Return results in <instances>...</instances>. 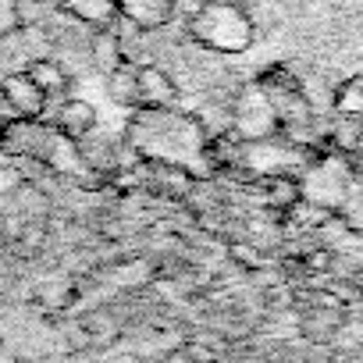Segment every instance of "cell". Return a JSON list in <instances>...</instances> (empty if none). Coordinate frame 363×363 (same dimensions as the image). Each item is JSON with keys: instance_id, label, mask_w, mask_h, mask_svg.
<instances>
[{"instance_id": "obj_3", "label": "cell", "mask_w": 363, "mask_h": 363, "mask_svg": "<svg viewBox=\"0 0 363 363\" xmlns=\"http://www.w3.org/2000/svg\"><path fill=\"white\" fill-rule=\"evenodd\" d=\"M228 132L242 143H264V139H274L281 132V121H278V114L260 86L239 89V96L232 104V128Z\"/></svg>"}, {"instance_id": "obj_7", "label": "cell", "mask_w": 363, "mask_h": 363, "mask_svg": "<svg viewBox=\"0 0 363 363\" xmlns=\"http://www.w3.org/2000/svg\"><path fill=\"white\" fill-rule=\"evenodd\" d=\"M135 82H139V107H174L178 104V82L160 65H139Z\"/></svg>"}, {"instance_id": "obj_11", "label": "cell", "mask_w": 363, "mask_h": 363, "mask_svg": "<svg viewBox=\"0 0 363 363\" xmlns=\"http://www.w3.org/2000/svg\"><path fill=\"white\" fill-rule=\"evenodd\" d=\"M107 96H111L118 107H128V111L139 107V82H135V65H132V61L107 75Z\"/></svg>"}, {"instance_id": "obj_10", "label": "cell", "mask_w": 363, "mask_h": 363, "mask_svg": "<svg viewBox=\"0 0 363 363\" xmlns=\"http://www.w3.org/2000/svg\"><path fill=\"white\" fill-rule=\"evenodd\" d=\"M57 8L89 29H114V22H118L114 0H57Z\"/></svg>"}, {"instance_id": "obj_6", "label": "cell", "mask_w": 363, "mask_h": 363, "mask_svg": "<svg viewBox=\"0 0 363 363\" xmlns=\"http://www.w3.org/2000/svg\"><path fill=\"white\" fill-rule=\"evenodd\" d=\"M114 8L139 33H157L174 18V0H114Z\"/></svg>"}, {"instance_id": "obj_13", "label": "cell", "mask_w": 363, "mask_h": 363, "mask_svg": "<svg viewBox=\"0 0 363 363\" xmlns=\"http://www.w3.org/2000/svg\"><path fill=\"white\" fill-rule=\"evenodd\" d=\"M338 111L342 114H363V79H352L338 89Z\"/></svg>"}, {"instance_id": "obj_1", "label": "cell", "mask_w": 363, "mask_h": 363, "mask_svg": "<svg viewBox=\"0 0 363 363\" xmlns=\"http://www.w3.org/2000/svg\"><path fill=\"white\" fill-rule=\"evenodd\" d=\"M125 146L143 164H164L186 171L189 178L207 182L211 171V132L203 118L186 114L178 107H139L125 125Z\"/></svg>"}, {"instance_id": "obj_5", "label": "cell", "mask_w": 363, "mask_h": 363, "mask_svg": "<svg viewBox=\"0 0 363 363\" xmlns=\"http://www.w3.org/2000/svg\"><path fill=\"white\" fill-rule=\"evenodd\" d=\"M65 139H72V143H82L86 135H93L96 132V107L89 104V100H82V96H68V100H61L57 104V111H54V121H50Z\"/></svg>"}, {"instance_id": "obj_8", "label": "cell", "mask_w": 363, "mask_h": 363, "mask_svg": "<svg viewBox=\"0 0 363 363\" xmlns=\"http://www.w3.org/2000/svg\"><path fill=\"white\" fill-rule=\"evenodd\" d=\"M33 82H36V89L47 96V104L50 100H68V89H72V75H68V68L61 65V61H54V57H33L26 68H22Z\"/></svg>"}, {"instance_id": "obj_12", "label": "cell", "mask_w": 363, "mask_h": 363, "mask_svg": "<svg viewBox=\"0 0 363 363\" xmlns=\"http://www.w3.org/2000/svg\"><path fill=\"white\" fill-rule=\"evenodd\" d=\"M26 29L22 0H0V40H11Z\"/></svg>"}, {"instance_id": "obj_9", "label": "cell", "mask_w": 363, "mask_h": 363, "mask_svg": "<svg viewBox=\"0 0 363 363\" xmlns=\"http://www.w3.org/2000/svg\"><path fill=\"white\" fill-rule=\"evenodd\" d=\"M89 61L96 72H104V79L111 72H118L121 65H128V54H125V43L118 36V29H93L89 36Z\"/></svg>"}, {"instance_id": "obj_14", "label": "cell", "mask_w": 363, "mask_h": 363, "mask_svg": "<svg viewBox=\"0 0 363 363\" xmlns=\"http://www.w3.org/2000/svg\"><path fill=\"white\" fill-rule=\"evenodd\" d=\"M0 132H4V121H0Z\"/></svg>"}, {"instance_id": "obj_2", "label": "cell", "mask_w": 363, "mask_h": 363, "mask_svg": "<svg viewBox=\"0 0 363 363\" xmlns=\"http://www.w3.org/2000/svg\"><path fill=\"white\" fill-rule=\"evenodd\" d=\"M253 15L235 0H207L189 18V40L211 54H242L253 47Z\"/></svg>"}, {"instance_id": "obj_4", "label": "cell", "mask_w": 363, "mask_h": 363, "mask_svg": "<svg viewBox=\"0 0 363 363\" xmlns=\"http://www.w3.org/2000/svg\"><path fill=\"white\" fill-rule=\"evenodd\" d=\"M47 107V96L26 72H8L0 79V121H40Z\"/></svg>"}]
</instances>
